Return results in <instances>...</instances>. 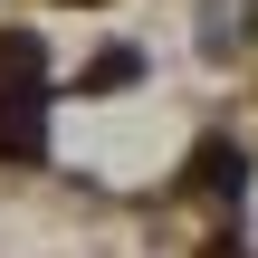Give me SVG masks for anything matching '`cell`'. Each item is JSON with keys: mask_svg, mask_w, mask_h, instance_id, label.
<instances>
[{"mask_svg": "<svg viewBox=\"0 0 258 258\" xmlns=\"http://www.w3.org/2000/svg\"><path fill=\"white\" fill-rule=\"evenodd\" d=\"M191 172H201L211 191H239V182H249V163H239L230 144H201V163H191Z\"/></svg>", "mask_w": 258, "mask_h": 258, "instance_id": "6da1fadb", "label": "cell"}]
</instances>
